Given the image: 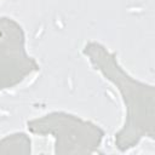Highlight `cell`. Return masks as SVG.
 Returning <instances> with one entry per match:
<instances>
[{
    "mask_svg": "<svg viewBox=\"0 0 155 155\" xmlns=\"http://www.w3.org/2000/svg\"><path fill=\"white\" fill-rule=\"evenodd\" d=\"M28 130L33 133L53 134L56 138V153L63 147H75V153H88L91 148L101 144L104 132L90 121L75 115L54 111L40 119L28 121Z\"/></svg>",
    "mask_w": 155,
    "mask_h": 155,
    "instance_id": "2",
    "label": "cell"
},
{
    "mask_svg": "<svg viewBox=\"0 0 155 155\" xmlns=\"http://www.w3.org/2000/svg\"><path fill=\"white\" fill-rule=\"evenodd\" d=\"M39 70L27 53L22 27L10 17H0V91L11 88Z\"/></svg>",
    "mask_w": 155,
    "mask_h": 155,
    "instance_id": "3",
    "label": "cell"
},
{
    "mask_svg": "<svg viewBox=\"0 0 155 155\" xmlns=\"http://www.w3.org/2000/svg\"><path fill=\"white\" fill-rule=\"evenodd\" d=\"M84 54L88 57L94 69L113 82L125 104V124L116 134L115 144L126 150L138 144L143 137H154V105L155 87L140 82L122 69L115 58L98 42H88L84 47Z\"/></svg>",
    "mask_w": 155,
    "mask_h": 155,
    "instance_id": "1",
    "label": "cell"
}]
</instances>
